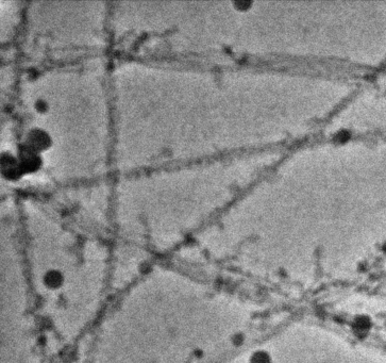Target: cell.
Wrapping results in <instances>:
<instances>
[{"label": "cell", "mask_w": 386, "mask_h": 363, "mask_svg": "<svg viewBox=\"0 0 386 363\" xmlns=\"http://www.w3.org/2000/svg\"><path fill=\"white\" fill-rule=\"evenodd\" d=\"M44 283L49 289H58L63 283V276L58 271H49L44 276Z\"/></svg>", "instance_id": "6da1fadb"}, {"label": "cell", "mask_w": 386, "mask_h": 363, "mask_svg": "<svg viewBox=\"0 0 386 363\" xmlns=\"http://www.w3.org/2000/svg\"><path fill=\"white\" fill-rule=\"evenodd\" d=\"M35 108L37 111L44 112V111H46V109H47V104H46V102L39 100V101L35 102Z\"/></svg>", "instance_id": "7a4b0ae2"}]
</instances>
